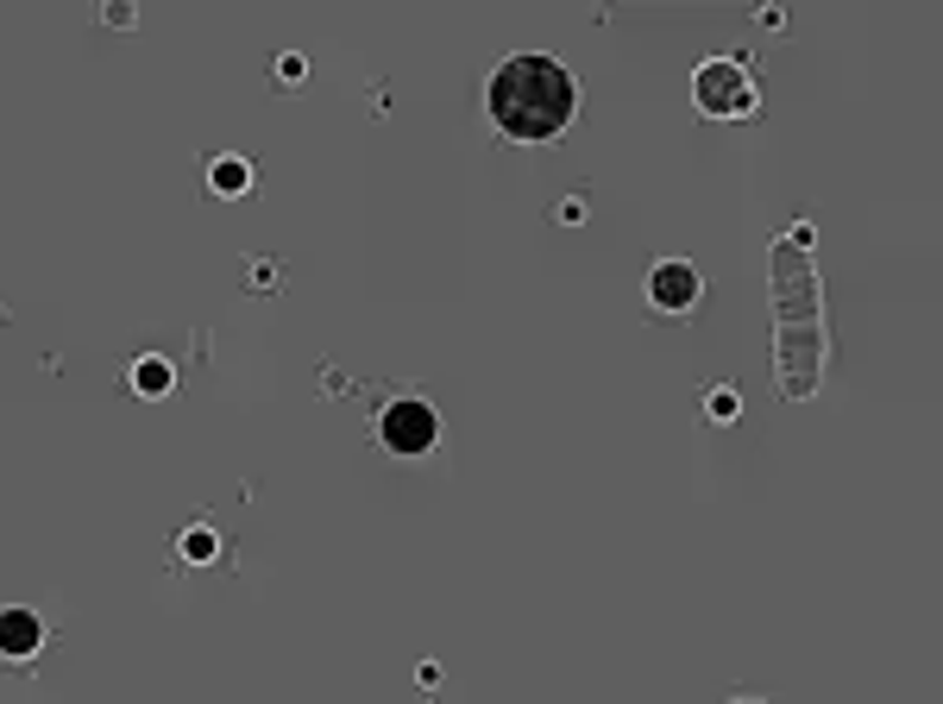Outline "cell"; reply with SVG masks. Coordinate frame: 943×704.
Instances as JSON below:
<instances>
[{"instance_id": "1", "label": "cell", "mask_w": 943, "mask_h": 704, "mask_svg": "<svg viewBox=\"0 0 943 704\" xmlns=\"http://www.w3.org/2000/svg\"><path fill=\"white\" fill-rule=\"evenodd\" d=\"M485 114L510 139H561L579 114V89L561 57H510L485 82Z\"/></svg>"}, {"instance_id": "2", "label": "cell", "mask_w": 943, "mask_h": 704, "mask_svg": "<svg viewBox=\"0 0 943 704\" xmlns=\"http://www.w3.org/2000/svg\"><path fill=\"white\" fill-rule=\"evenodd\" d=\"M692 95H698V114L742 120V114H755V75L742 70L736 57H711V63H698V75H692Z\"/></svg>"}, {"instance_id": "3", "label": "cell", "mask_w": 943, "mask_h": 704, "mask_svg": "<svg viewBox=\"0 0 943 704\" xmlns=\"http://www.w3.org/2000/svg\"><path fill=\"white\" fill-rule=\"evenodd\" d=\"M378 441L384 453H403V459H422V453L440 441V415H434L422 397H397V402H384V415H378Z\"/></svg>"}, {"instance_id": "4", "label": "cell", "mask_w": 943, "mask_h": 704, "mask_svg": "<svg viewBox=\"0 0 943 704\" xmlns=\"http://www.w3.org/2000/svg\"><path fill=\"white\" fill-rule=\"evenodd\" d=\"M648 302H655V308H667V315H686L692 302H698V271H692L686 258H667V265H655V271H648Z\"/></svg>"}, {"instance_id": "5", "label": "cell", "mask_w": 943, "mask_h": 704, "mask_svg": "<svg viewBox=\"0 0 943 704\" xmlns=\"http://www.w3.org/2000/svg\"><path fill=\"white\" fill-rule=\"evenodd\" d=\"M45 648V623L32 610H0V660H32Z\"/></svg>"}, {"instance_id": "6", "label": "cell", "mask_w": 943, "mask_h": 704, "mask_svg": "<svg viewBox=\"0 0 943 704\" xmlns=\"http://www.w3.org/2000/svg\"><path fill=\"white\" fill-rule=\"evenodd\" d=\"M208 189H214V196H246V189H252V164H246V157H214V164H208Z\"/></svg>"}, {"instance_id": "7", "label": "cell", "mask_w": 943, "mask_h": 704, "mask_svg": "<svg viewBox=\"0 0 943 704\" xmlns=\"http://www.w3.org/2000/svg\"><path fill=\"white\" fill-rule=\"evenodd\" d=\"M170 384H177V372H170V359H157V352H145V359L132 365V390H139V397H170Z\"/></svg>"}, {"instance_id": "8", "label": "cell", "mask_w": 943, "mask_h": 704, "mask_svg": "<svg viewBox=\"0 0 943 704\" xmlns=\"http://www.w3.org/2000/svg\"><path fill=\"white\" fill-rule=\"evenodd\" d=\"M177 553L189 560V566H208V560H221V535H214V528H202V523H196V528H182Z\"/></svg>"}, {"instance_id": "9", "label": "cell", "mask_w": 943, "mask_h": 704, "mask_svg": "<svg viewBox=\"0 0 943 704\" xmlns=\"http://www.w3.org/2000/svg\"><path fill=\"white\" fill-rule=\"evenodd\" d=\"M705 409H711V422H736V415H742V397L730 390V384H717L711 397H705Z\"/></svg>"}, {"instance_id": "10", "label": "cell", "mask_w": 943, "mask_h": 704, "mask_svg": "<svg viewBox=\"0 0 943 704\" xmlns=\"http://www.w3.org/2000/svg\"><path fill=\"white\" fill-rule=\"evenodd\" d=\"M271 283H278L271 265H246V290H271Z\"/></svg>"}, {"instance_id": "11", "label": "cell", "mask_w": 943, "mask_h": 704, "mask_svg": "<svg viewBox=\"0 0 943 704\" xmlns=\"http://www.w3.org/2000/svg\"><path fill=\"white\" fill-rule=\"evenodd\" d=\"M278 75H283V82H303V75H308V63H303V57H283V63H278Z\"/></svg>"}, {"instance_id": "12", "label": "cell", "mask_w": 943, "mask_h": 704, "mask_svg": "<svg viewBox=\"0 0 943 704\" xmlns=\"http://www.w3.org/2000/svg\"><path fill=\"white\" fill-rule=\"evenodd\" d=\"M736 704H762V699H736Z\"/></svg>"}]
</instances>
